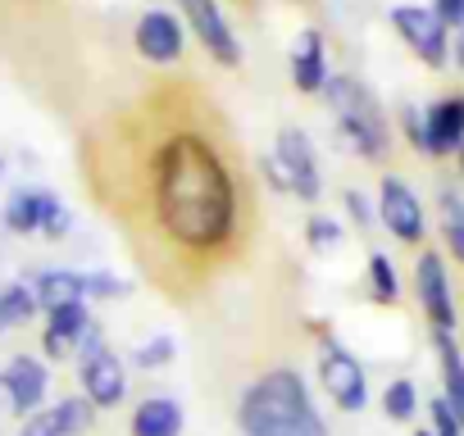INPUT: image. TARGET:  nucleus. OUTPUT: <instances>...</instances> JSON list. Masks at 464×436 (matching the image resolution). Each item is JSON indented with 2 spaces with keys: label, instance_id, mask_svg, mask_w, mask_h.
<instances>
[{
  "label": "nucleus",
  "instance_id": "obj_1",
  "mask_svg": "<svg viewBox=\"0 0 464 436\" xmlns=\"http://www.w3.org/2000/svg\"><path fill=\"white\" fill-rule=\"evenodd\" d=\"M150 209L155 228L187 255H218L237 242L242 191L214 137L178 128L150 150Z\"/></svg>",
  "mask_w": 464,
  "mask_h": 436
},
{
  "label": "nucleus",
  "instance_id": "obj_2",
  "mask_svg": "<svg viewBox=\"0 0 464 436\" xmlns=\"http://www.w3.org/2000/svg\"><path fill=\"white\" fill-rule=\"evenodd\" d=\"M237 431L242 436H328V418L319 413L310 382L292 368H265L237 400Z\"/></svg>",
  "mask_w": 464,
  "mask_h": 436
},
{
  "label": "nucleus",
  "instance_id": "obj_3",
  "mask_svg": "<svg viewBox=\"0 0 464 436\" xmlns=\"http://www.w3.org/2000/svg\"><path fill=\"white\" fill-rule=\"evenodd\" d=\"M324 105L346 141V150H355L364 164H382L387 150H392V123H387V109L378 105V96L351 78V73H333L328 87H324Z\"/></svg>",
  "mask_w": 464,
  "mask_h": 436
},
{
  "label": "nucleus",
  "instance_id": "obj_4",
  "mask_svg": "<svg viewBox=\"0 0 464 436\" xmlns=\"http://www.w3.org/2000/svg\"><path fill=\"white\" fill-rule=\"evenodd\" d=\"M387 28L396 33V42L419 60L428 64L432 73L450 69V28L441 24V14L432 5H414V0H405V5H392L387 10Z\"/></svg>",
  "mask_w": 464,
  "mask_h": 436
},
{
  "label": "nucleus",
  "instance_id": "obj_5",
  "mask_svg": "<svg viewBox=\"0 0 464 436\" xmlns=\"http://www.w3.org/2000/svg\"><path fill=\"white\" fill-rule=\"evenodd\" d=\"M410 291H414V300H419V314L428 318V332H432V336H437V332L455 336V327H459V305H455V282H450V269H446V255H441V251L419 246Z\"/></svg>",
  "mask_w": 464,
  "mask_h": 436
},
{
  "label": "nucleus",
  "instance_id": "obj_6",
  "mask_svg": "<svg viewBox=\"0 0 464 436\" xmlns=\"http://www.w3.org/2000/svg\"><path fill=\"white\" fill-rule=\"evenodd\" d=\"M173 10L187 24V37H196V46L218 69H242V37L232 33L223 0H173Z\"/></svg>",
  "mask_w": 464,
  "mask_h": 436
},
{
  "label": "nucleus",
  "instance_id": "obj_7",
  "mask_svg": "<svg viewBox=\"0 0 464 436\" xmlns=\"http://www.w3.org/2000/svg\"><path fill=\"white\" fill-rule=\"evenodd\" d=\"M274 186H283L287 195L314 204L324 195V173H319V155L305 128H283L274 137Z\"/></svg>",
  "mask_w": 464,
  "mask_h": 436
},
{
  "label": "nucleus",
  "instance_id": "obj_8",
  "mask_svg": "<svg viewBox=\"0 0 464 436\" xmlns=\"http://www.w3.org/2000/svg\"><path fill=\"white\" fill-rule=\"evenodd\" d=\"M5 228L14 237H51V242H60L73 228V213L46 186H14L10 200H5Z\"/></svg>",
  "mask_w": 464,
  "mask_h": 436
},
{
  "label": "nucleus",
  "instance_id": "obj_9",
  "mask_svg": "<svg viewBox=\"0 0 464 436\" xmlns=\"http://www.w3.org/2000/svg\"><path fill=\"white\" fill-rule=\"evenodd\" d=\"M319 386L333 400V409H342V413H364L369 409V373L333 336H324V346H319Z\"/></svg>",
  "mask_w": 464,
  "mask_h": 436
},
{
  "label": "nucleus",
  "instance_id": "obj_10",
  "mask_svg": "<svg viewBox=\"0 0 464 436\" xmlns=\"http://www.w3.org/2000/svg\"><path fill=\"white\" fill-rule=\"evenodd\" d=\"M378 228H387L392 242H401V246L428 242V209L401 173H387L378 182Z\"/></svg>",
  "mask_w": 464,
  "mask_h": 436
},
{
  "label": "nucleus",
  "instance_id": "obj_11",
  "mask_svg": "<svg viewBox=\"0 0 464 436\" xmlns=\"http://www.w3.org/2000/svg\"><path fill=\"white\" fill-rule=\"evenodd\" d=\"M464 150V91H446L423 105V159H455Z\"/></svg>",
  "mask_w": 464,
  "mask_h": 436
},
{
  "label": "nucleus",
  "instance_id": "obj_12",
  "mask_svg": "<svg viewBox=\"0 0 464 436\" xmlns=\"http://www.w3.org/2000/svg\"><path fill=\"white\" fill-rule=\"evenodd\" d=\"M132 46L146 64L169 69L187 55V24L178 19V10H146L132 28Z\"/></svg>",
  "mask_w": 464,
  "mask_h": 436
},
{
  "label": "nucleus",
  "instance_id": "obj_13",
  "mask_svg": "<svg viewBox=\"0 0 464 436\" xmlns=\"http://www.w3.org/2000/svg\"><path fill=\"white\" fill-rule=\"evenodd\" d=\"M78 386L96 409H119L128 400V364L110 346H101L96 355L78 359Z\"/></svg>",
  "mask_w": 464,
  "mask_h": 436
},
{
  "label": "nucleus",
  "instance_id": "obj_14",
  "mask_svg": "<svg viewBox=\"0 0 464 436\" xmlns=\"http://www.w3.org/2000/svg\"><path fill=\"white\" fill-rule=\"evenodd\" d=\"M92 323H96V318H92V305H87V300L51 305V309H46V327H42V350H46V359H55V364H60V359H73Z\"/></svg>",
  "mask_w": 464,
  "mask_h": 436
},
{
  "label": "nucleus",
  "instance_id": "obj_15",
  "mask_svg": "<svg viewBox=\"0 0 464 436\" xmlns=\"http://www.w3.org/2000/svg\"><path fill=\"white\" fill-rule=\"evenodd\" d=\"M292 87L301 96H324L328 78H333V64H328V37L319 28H301L296 42H292Z\"/></svg>",
  "mask_w": 464,
  "mask_h": 436
},
{
  "label": "nucleus",
  "instance_id": "obj_16",
  "mask_svg": "<svg viewBox=\"0 0 464 436\" xmlns=\"http://www.w3.org/2000/svg\"><path fill=\"white\" fill-rule=\"evenodd\" d=\"M5 382H10V413H14V418H28V413L46 409L51 368H46L37 355H14V359L5 364Z\"/></svg>",
  "mask_w": 464,
  "mask_h": 436
},
{
  "label": "nucleus",
  "instance_id": "obj_17",
  "mask_svg": "<svg viewBox=\"0 0 464 436\" xmlns=\"http://www.w3.org/2000/svg\"><path fill=\"white\" fill-rule=\"evenodd\" d=\"M182 427H187V409L173 395H146L128 418V436H182Z\"/></svg>",
  "mask_w": 464,
  "mask_h": 436
},
{
  "label": "nucleus",
  "instance_id": "obj_18",
  "mask_svg": "<svg viewBox=\"0 0 464 436\" xmlns=\"http://www.w3.org/2000/svg\"><path fill=\"white\" fill-rule=\"evenodd\" d=\"M432 350H437V373H441V400L455 409V418L464 422V350L455 336L437 332L432 336Z\"/></svg>",
  "mask_w": 464,
  "mask_h": 436
},
{
  "label": "nucleus",
  "instance_id": "obj_19",
  "mask_svg": "<svg viewBox=\"0 0 464 436\" xmlns=\"http://www.w3.org/2000/svg\"><path fill=\"white\" fill-rule=\"evenodd\" d=\"M437 232H441L446 255L464 264V191L459 186H446L437 195Z\"/></svg>",
  "mask_w": 464,
  "mask_h": 436
},
{
  "label": "nucleus",
  "instance_id": "obj_20",
  "mask_svg": "<svg viewBox=\"0 0 464 436\" xmlns=\"http://www.w3.org/2000/svg\"><path fill=\"white\" fill-rule=\"evenodd\" d=\"M33 291H37L42 309L64 305V300H87V273H78V269H42L33 278Z\"/></svg>",
  "mask_w": 464,
  "mask_h": 436
},
{
  "label": "nucleus",
  "instance_id": "obj_21",
  "mask_svg": "<svg viewBox=\"0 0 464 436\" xmlns=\"http://www.w3.org/2000/svg\"><path fill=\"white\" fill-rule=\"evenodd\" d=\"M364 287H369V300H373V305H382V309L401 305V296H405L401 273H396L392 255H382V251H369V264H364Z\"/></svg>",
  "mask_w": 464,
  "mask_h": 436
},
{
  "label": "nucleus",
  "instance_id": "obj_22",
  "mask_svg": "<svg viewBox=\"0 0 464 436\" xmlns=\"http://www.w3.org/2000/svg\"><path fill=\"white\" fill-rule=\"evenodd\" d=\"M382 418L387 422H414L419 418V409H423V400H419V382L414 377H392L387 386H382Z\"/></svg>",
  "mask_w": 464,
  "mask_h": 436
},
{
  "label": "nucleus",
  "instance_id": "obj_23",
  "mask_svg": "<svg viewBox=\"0 0 464 436\" xmlns=\"http://www.w3.org/2000/svg\"><path fill=\"white\" fill-rule=\"evenodd\" d=\"M0 314H5L10 327H24L42 314V300L33 291V282H10V287H0Z\"/></svg>",
  "mask_w": 464,
  "mask_h": 436
},
{
  "label": "nucleus",
  "instance_id": "obj_24",
  "mask_svg": "<svg viewBox=\"0 0 464 436\" xmlns=\"http://www.w3.org/2000/svg\"><path fill=\"white\" fill-rule=\"evenodd\" d=\"M173 359H178V336L173 332H150L146 341L132 346V364L141 373H164Z\"/></svg>",
  "mask_w": 464,
  "mask_h": 436
},
{
  "label": "nucleus",
  "instance_id": "obj_25",
  "mask_svg": "<svg viewBox=\"0 0 464 436\" xmlns=\"http://www.w3.org/2000/svg\"><path fill=\"white\" fill-rule=\"evenodd\" d=\"M342 213H346V223H351L355 232L378 228V200H369L360 186H346V191H342Z\"/></svg>",
  "mask_w": 464,
  "mask_h": 436
},
{
  "label": "nucleus",
  "instance_id": "obj_26",
  "mask_svg": "<svg viewBox=\"0 0 464 436\" xmlns=\"http://www.w3.org/2000/svg\"><path fill=\"white\" fill-rule=\"evenodd\" d=\"M55 409H60V418H64V427L73 431V436H87L92 431V422H96V404L78 391V395H64V400H55Z\"/></svg>",
  "mask_w": 464,
  "mask_h": 436
},
{
  "label": "nucleus",
  "instance_id": "obj_27",
  "mask_svg": "<svg viewBox=\"0 0 464 436\" xmlns=\"http://www.w3.org/2000/svg\"><path fill=\"white\" fill-rule=\"evenodd\" d=\"M342 237H346V228L337 223V218H328V213L305 218V246L310 251H333V246H342Z\"/></svg>",
  "mask_w": 464,
  "mask_h": 436
},
{
  "label": "nucleus",
  "instance_id": "obj_28",
  "mask_svg": "<svg viewBox=\"0 0 464 436\" xmlns=\"http://www.w3.org/2000/svg\"><path fill=\"white\" fill-rule=\"evenodd\" d=\"M132 296V282L119 278V273H105V269H92L87 273V300H128Z\"/></svg>",
  "mask_w": 464,
  "mask_h": 436
},
{
  "label": "nucleus",
  "instance_id": "obj_29",
  "mask_svg": "<svg viewBox=\"0 0 464 436\" xmlns=\"http://www.w3.org/2000/svg\"><path fill=\"white\" fill-rule=\"evenodd\" d=\"M19 436H73V431L64 427L60 409H55V404H46V409H37V413H28V418H24V431H19Z\"/></svg>",
  "mask_w": 464,
  "mask_h": 436
},
{
  "label": "nucleus",
  "instance_id": "obj_30",
  "mask_svg": "<svg viewBox=\"0 0 464 436\" xmlns=\"http://www.w3.org/2000/svg\"><path fill=\"white\" fill-rule=\"evenodd\" d=\"M428 427H432V436H464V422L455 418V409L441 395L428 400Z\"/></svg>",
  "mask_w": 464,
  "mask_h": 436
},
{
  "label": "nucleus",
  "instance_id": "obj_31",
  "mask_svg": "<svg viewBox=\"0 0 464 436\" xmlns=\"http://www.w3.org/2000/svg\"><path fill=\"white\" fill-rule=\"evenodd\" d=\"M396 123H401L410 150L419 155V141H423V105H401V109H396Z\"/></svg>",
  "mask_w": 464,
  "mask_h": 436
},
{
  "label": "nucleus",
  "instance_id": "obj_32",
  "mask_svg": "<svg viewBox=\"0 0 464 436\" xmlns=\"http://www.w3.org/2000/svg\"><path fill=\"white\" fill-rule=\"evenodd\" d=\"M432 10L441 14V24H446L450 33L464 28V0H432Z\"/></svg>",
  "mask_w": 464,
  "mask_h": 436
},
{
  "label": "nucleus",
  "instance_id": "obj_33",
  "mask_svg": "<svg viewBox=\"0 0 464 436\" xmlns=\"http://www.w3.org/2000/svg\"><path fill=\"white\" fill-rule=\"evenodd\" d=\"M450 64H455V69L464 73V28H459V33L450 37Z\"/></svg>",
  "mask_w": 464,
  "mask_h": 436
},
{
  "label": "nucleus",
  "instance_id": "obj_34",
  "mask_svg": "<svg viewBox=\"0 0 464 436\" xmlns=\"http://www.w3.org/2000/svg\"><path fill=\"white\" fill-rule=\"evenodd\" d=\"M0 409H10V382H5V368H0Z\"/></svg>",
  "mask_w": 464,
  "mask_h": 436
},
{
  "label": "nucleus",
  "instance_id": "obj_35",
  "mask_svg": "<svg viewBox=\"0 0 464 436\" xmlns=\"http://www.w3.org/2000/svg\"><path fill=\"white\" fill-rule=\"evenodd\" d=\"M455 173H459V191H464V150L455 155Z\"/></svg>",
  "mask_w": 464,
  "mask_h": 436
},
{
  "label": "nucleus",
  "instance_id": "obj_36",
  "mask_svg": "<svg viewBox=\"0 0 464 436\" xmlns=\"http://www.w3.org/2000/svg\"><path fill=\"white\" fill-rule=\"evenodd\" d=\"M410 436H432V427H428V422H423V427H414V431H410Z\"/></svg>",
  "mask_w": 464,
  "mask_h": 436
},
{
  "label": "nucleus",
  "instance_id": "obj_37",
  "mask_svg": "<svg viewBox=\"0 0 464 436\" xmlns=\"http://www.w3.org/2000/svg\"><path fill=\"white\" fill-rule=\"evenodd\" d=\"M0 332H10V323H5V314H0Z\"/></svg>",
  "mask_w": 464,
  "mask_h": 436
},
{
  "label": "nucleus",
  "instance_id": "obj_38",
  "mask_svg": "<svg viewBox=\"0 0 464 436\" xmlns=\"http://www.w3.org/2000/svg\"><path fill=\"white\" fill-rule=\"evenodd\" d=\"M0 173H5V159H0Z\"/></svg>",
  "mask_w": 464,
  "mask_h": 436
}]
</instances>
